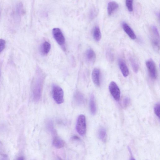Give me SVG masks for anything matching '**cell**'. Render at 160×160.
Returning <instances> with one entry per match:
<instances>
[{"label":"cell","instance_id":"d6986e66","mask_svg":"<svg viewBox=\"0 0 160 160\" xmlns=\"http://www.w3.org/2000/svg\"><path fill=\"white\" fill-rule=\"evenodd\" d=\"M98 138L101 141L105 142L107 140V134L106 129L103 128H100L98 132Z\"/></svg>","mask_w":160,"mask_h":160},{"label":"cell","instance_id":"6da1fadb","mask_svg":"<svg viewBox=\"0 0 160 160\" xmlns=\"http://www.w3.org/2000/svg\"><path fill=\"white\" fill-rule=\"evenodd\" d=\"M45 75L43 72L38 69L34 78L32 87V99L35 102L40 99Z\"/></svg>","mask_w":160,"mask_h":160},{"label":"cell","instance_id":"8fae6325","mask_svg":"<svg viewBox=\"0 0 160 160\" xmlns=\"http://www.w3.org/2000/svg\"><path fill=\"white\" fill-rule=\"evenodd\" d=\"M85 57L88 62L93 63L95 62L96 58L95 53L92 49H88L86 51Z\"/></svg>","mask_w":160,"mask_h":160},{"label":"cell","instance_id":"9c48e42d","mask_svg":"<svg viewBox=\"0 0 160 160\" xmlns=\"http://www.w3.org/2000/svg\"><path fill=\"white\" fill-rule=\"evenodd\" d=\"M118 64L121 71L124 77H127L129 74L128 67L122 59L120 58L118 60Z\"/></svg>","mask_w":160,"mask_h":160},{"label":"cell","instance_id":"44dd1931","mask_svg":"<svg viewBox=\"0 0 160 160\" xmlns=\"http://www.w3.org/2000/svg\"><path fill=\"white\" fill-rule=\"evenodd\" d=\"M98 10L94 7L92 8L89 12V18L91 20L93 19L97 15Z\"/></svg>","mask_w":160,"mask_h":160},{"label":"cell","instance_id":"e0dca14e","mask_svg":"<svg viewBox=\"0 0 160 160\" xmlns=\"http://www.w3.org/2000/svg\"><path fill=\"white\" fill-rule=\"evenodd\" d=\"M89 108L91 113L94 115L96 112L97 108L95 100V98L93 94H91L89 100Z\"/></svg>","mask_w":160,"mask_h":160},{"label":"cell","instance_id":"ba28073f","mask_svg":"<svg viewBox=\"0 0 160 160\" xmlns=\"http://www.w3.org/2000/svg\"><path fill=\"white\" fill-rule=\"evenodd\" d=\"M122 26L124 32L132 40L136 38V35L131 27L125 22H123L122 23Z\"/></svg>","mask_w":160,"mask_h":160},{"label":"cell","instance_id":"ffe728a7","mask_svg":"<svg viewBox=\"0 0 160 160\" xmlns=\"http://www.w3.org/2000/svg\"><path fill=\"white\" fill-rule=\"evenodd\" d=\"M105 56L107 60L110 62H112L114 60V55L112 51L109 48L106 51Z\"/></svg>","mask_w":160,"mask_h":160},{"label":"cell","instance_id":"30bf717a","mask_svg":"<svg viewBox=\"0 0 160 160\" xmlns=\"http://www.w3.org/2000/svg\"><path fill=\"white\" fill-rule=\"evenodd\" d=\"M73 99L75 103L78 106H80L83 104L84 98L83 94L80 91H76L73 96Z\"/></svg>","mask_w":160,"mask_h":160},{"label":"cell","instance_id":"f546056e","mask_svg":"<svg viewBox=\"0 0 160 160\" xmlns=\"http://www.w3.org/2000/svg\"><path fill=\"white\" fill-rule=\"evenodd\" d=\"M130 160H135V159L132 157H131Z\"/></svg>","mask_w":160,"mask_h":160},{"label":"cell","instance_id":"d4e9b609","mask_svg":"<svg viewBox=\"0 0 160 160\" xmlns=\"http://www.w3.org/2000/svg\"><path fill=\"white\" fill-rule=\"evenodd\" d=\"M5 44V41L4 40L0 39V53L4 49Z\"/></svg>","mask_w":160,"mask_h":160},{"label":"cell","instance_id":"4fadbf2b","mask_svg":"<svg viewBox=\"0 0 160 160\" xmlns=\"http://www.w3.org/2000/svg\"><path fill=\"white\" fill-rule=\"evenodd\" d=\"M119 4L115 1L109 2L107 5V12L109 15H111L119 8Z\"/></svg>","mask_w":160,"mask_h":160},{"label":"cell","instance_id":"9a60e30c","mask_svg":"<svg viewBox=\"0 0 160 160\" xmlns=\"http://www.w3.org/2000/svg\"><path fill=\"white\" fill-rule=\"evenodd\" d=\"M93 37L95 41L97 42L100 41L102 38V33L99 27L96 26L94 28L92 31Z\"/></svg>","mask_w":160,"mask_h":160},{"label":"cell","instance_id":"484cf974","mask_svg":"<svg viewBox=\"0 0 160 160\" xmlns=\"http://www.w3.org/2000/svg\"><path fill=\"white\" fill-rule=\"evenodd\" d=\"M130 100L128 97L125 98L123 101V106L125 108L127 107L129 104Z\"/></svg>","mask_w":160,"mask_h":160},{"label":"cell","instance_id":"3957f363","mask_svg":"<svg viewBox=\"0 0 160 160\" xmlns=\"http://www.w3.org/2000/svg\"><path fill=\"white\" fill-rule=\"evenodd\" d=\"M52 95L54 101L58 104L64 101V92L62 89L57 85L53 84L52 88Z\"/></svg>","mask_w":160,"mask_h":160},{"label":"cell","instance_id":"7a4b0ae2","mask_svg":"<svg viewBox=\"0 0 160 160\" xmlns=\"http://www.w3.org/2000/svg\"><path fill=\"white\" fill-rule=\"evenodd\" d=\"M151 43L153 49L157 52L160 50V36L157 28L152 25L150 28Z\"/></svg>","mask_w":160,"mask_h":160},{"label":"cell","instance_id":"4316f807","mask_svg":"<svg viewBox=\"0 0 160 160\" xmlns=\"http://www.w3.org/2000/svg\"><path fill=\"white\" fill-rule=\"evenodd\" d=\"M71 139L73 140H80V138L78 137L75 135L72 136Z\"/></svg>","mask_w":160,"mask_h":160},{"label":"cell","instance_id":"52a82bcc","mask_svg":"<svg viewBox=\"0 0 160 160\" xmlns=\"http://www.w3.org/2000/svg\"><path fill=\"white\" fill-rule=\"evenodd\" d=\"M53 36L57 42L60 45H64L65 42V37L59 28H55L52 30Z\"/></svg>","mask_w":160,"mask_h":160},{"label":"cell","instance_id":"277c9868","mask_svg":"<svg viewBox=\"0 0 160 160\" xmlns=\"http://www.w3.org/2000/svg\"><path fill=\"white\" fill-rule=\"evenodd\" d=\"M76 130L80 135H84L86 132V121L85 116L82 114L78 117L76 124Z\"/></svg>","mask_w":160,"mask_h":160},{"label":"cell","instance_id":"7402d4cb","mask_svg":"<svg viewBox=\"0 0 160 160\" xmlns=\"http://www.w3.org/2000/svg\"><path fill=\"white\" fill-rule=\"evenodd\" d=\"M47 126L48 129L52 133L55 134V132L53 127V123L51 120H49L47 121Z\"/></svg>","mask_w":160,"mask_h":160},{"label":"cell","instance_id":"83f0119b","mask_svg":"<svg viewBox=\"0 0 160 160\" xmlns=\"http://www.w3.org/2000/svg\"><path fill=\"white\" fill-rule=\"evenodd\" d=\"M17 160H24V158L22 157H18Z\"/></svg>","mask_w":160,"mask_h":160},{"label":"cell","instance_id":"7c38bea8","mask_svg":"<svg viewBox=\"0 0 160 160\" xmlns=\"http://www.w3.org/2000/svg\"><path fill=\"white\" fill-rule=\"evenodd\" d=\"M100 70L98 68L94 69L92 72V78L93 82L97 86L100 85Z\"/></svg>","mask_w":160,"mask_h":160},{"label":"cell","instance_id":"f1b7e54d","mask_svg":"<svg viewBox=\"0 0 160 160\" xmlns=\"http://www.w3.org/2000/svg\"><path fill=\"white\" fill-rule=\"evenodd\" d=\"M157 17L159 18V13L158 12H157L156 14Z\"/></svg>","mask_w":160,"mask_h":160},{"label":"cell","instance_id":"cb8c5ba5","mask_svg":"<svg viewBox=\"0 0 160 160\" xmlns=\"http://www.w3.org/2000/svg\"><path fill=\"white\" fill-rule=\"evenodd\" d=\"M154 111L156 115L160 118V103L159 102L156 103L154 107Z\"/></svg>","mask_w":160,"mask_h":160},{"label":"cell","instance_id":"5b68a950","mask_svg":"<svg viewBox=\"0 0 160 160\" xmlns=\"http://www.w3.org/2000/svg\"><path fill=\"white\" fill-rule=\"evenodd\" d=\"M149 76L153 79H155L157 76V71L155 64L152 59L147 60L146 62Z\"/></svg>","mask_w":160,"mask_h":160},{"label":"cell","instance_id":"5bb4252c","mask_svg":"<svg viewBox=\"0 0 160 160\" xmlns=\"http://www.w3.org/2000/svg\"><path fill=\"white\" fill-rule=\"evenodd\" d=\"M52 144L56 148L60 149L63 148L65 145L64 141L58 136H55L52 141Z\"/></svg>","mask_w":160,"mask_h":160},{"label":"cell","instance_id":"2e32d148","mask_svg":"<svg viewBox=\"0 0 160 160\" xmlns=\"http://www.w3.org/2000/svg\"><path fill=\"white\" fill-rule=\"evenodd\" d=\"M51 45L49 42L45 41L41 45L40 50L42 54L44 55H47L51 49Z\"/></svg>","mask_w":160,"mask_h":160},{"label":"cell","instance_id":"ac0fdd59","mask_svg":"<svg viewBox=\"0 0 160 160\" xmlns=\"http://www.w3.org/2000/svg\"><path fill=\"white\" fill-rule=\"evenodd\" d=\"M128 58L133 71L135 73H137L139 69V65L137 61L134 57L132 55H129Z\"/></svg>","mask_w":160,"mask_h":160},{"label":"cell","instance_id":"603a6c76","mask_svg":"<svg viewBox=\"0 0 160 160\" xmlns=\"http://www.w3.org/2000/svg\"><path fill=\"white\" fill-rule=\"evenodd\" d=\"M132 0H127L126 1L125 3L126 7L129 12H132L133 10Z\"/></svg>","mask_w":160,"mask_h":160},{"label":"cell","instance_id":"8992f818","mask_svg":"<svg viewBox=\"0 0 160 160\" xmlns=\"http://www.w3.org/2000/svg\"><path fill=\"white\" fill-rule=\"evenodd\" d=\"M109 89L113 98L117 101H119L120 97V91L116 83L114 81L111 82L109 86Z\"/></svg>","mask_w":160,"mask_h":160}]
</instances>
